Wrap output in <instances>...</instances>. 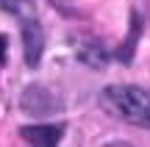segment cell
<instances>
[{
	"label": "cell",
	"instance_id": "1",
	"mask_svg": "<svg viewBox=\"0 0 150 147\" xmlns=\"http://www.w3.org/2000/svg\"><path fill=\"white\" fill-rule=\"evenodd\" d=\"M97 106L108 117L125 122V125L150 131V92L147 89L131 86V83H111V86L100 89Z\"/></svg>",
	"mask_w": 150,
	"mask_h": 147
},
{
	"label": "cell",
	"instance_id": "5",
	"mask_svg": "<svg viewBox=\"0 0 150 147\" xmlns=\"http://www.w3.org/2000/svg\"><path fill=\"white\" fill-rule=\"evenodd\" d=\"M0 14H8L17 20V25L28 20H36V3L33 0H0Z\"/></svg>",
	"mask_w": 150,
	"mask_h": 147
},
{
	"label": "cell",
	"instance_id": "3",
	"mask_svg": "<svg viewBox=\"0 0 150 147\" xmlns=\"http://www.w3.org/2000/svg\"><path fill=\"white\" fill-rule=\"evenodd\" d=\"M20 136L33 147H56L64 136V125L56 122H33V125L20 128Z\"/></svg>",
	"mask_w": 150,
	"mask_h": 147
},
{
	"label": "cell",
	"instance_id": "2",
	"mask_svg": "<svg viewBox=\"0 0 150 147\" xmlns=\"http://www.w3.org/2000/svg\"><path fill=\"white\" fill-rule=\"evenodd\" d=\"M20 36H22V56H25V67L28 70H36L39 61H42L45 53V31H42V22L36 20H28L20 25Z\"/></svg>",
	"mask_w": 150,
	"mask_h": 147
},
{
	"label": "cell",
	"instance_id": "4",
	"mask_svg": "<svg viewBox=\"0 0 150 147\" xmlns=\"http://www.w3.org/2000/svg\"><path fill=\"white\" fill-rule=\"evenodd\" d=\"M20 103H22V111L31 114V117H47V114H53V111L59 108L56 97L45 86H28L25 92H22Z\"/></svg>",
	"mask_w": 150,
	"mask_h": 147
},
{
	"label": "cell",
	"instance_id": "6",
	"mask_svg": "<svg viewBox=\"0 0 150 147\" xmlns=\"http://www.w3.org/2000/svg\"><path fill=\"white\" fill-rule=\"evenodd\" d=\"M6 53H8V36L0 33V67L6 64Z\"/></svg>",
	"mask_w": 150,
	"mask_h": 147
}]
</instances>
